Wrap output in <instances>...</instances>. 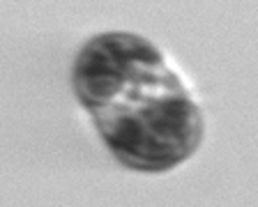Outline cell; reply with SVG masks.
Returning <instances> with one entry per match:
<instances>
[{
  "label": "cell",
  "instance_id": "6da1fadb",
  "mask_svg": "<svg viewBox=\"0 0 258 207\" xmlns=\"http://www.w3.org/2000/svg\"><path fill=\"white\" fill-rule=\"evenodd\" d=\"M74 92L120 164L159 173L189 159L203 117L164 55L132 32H104L81 48Z\"/></svg>",
  "mask_w": 258,
  "mask_h": 207
}]
</instances>
